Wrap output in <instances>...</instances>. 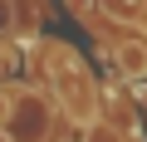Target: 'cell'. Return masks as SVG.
Here are the masks:
<instances>
[{"label":"cell","instance_id":"6da1fadb","mask_svg":"<svg viewBox=\"0 0 147 142\" xmlns=\"http://www.w3.org/2000/svg\"><path fill=\"white\" fill-rule=\"evenodd\" d=\"M39 59H44V79H49V93H54V108L69 118V122H98L103 113V93H98V79H93V69L88 59L64 44V39H44L39 34Z\"/></svg>","mask_w":147,"mask_h":142},{"label":"cell","instance_id":"3957f363","mask_svg":"<svg viewBox=\"0 0 147 142\" xmlns=\"http://www.w3.org/2000/svg\"><path fill=\"white\" fill-rule=\"evenodd\" d=\"M39 20H44V10H34V5H20V0H15V30H20L25 39H34V34H39Z\"/></svg>","mask_w":147,"mask_h":142},{"label":"cell","instance_id":"5b68a950","mask_svg":"<svg viewBox=\"0 0 147 142\" xmlns=\"http://www.w3.org/2000/svg\"><path fill=\"white\" fill-rule=\"evenodd\" d=\"M15 34V0H0V39Z\"/></svg>","mask_w":147,"mask_h":142},{"label":"cell","instance_id":"7a4b0ae2","mask_svg":"<svg viewBox=\"0 0 147 142\" xmlns=\"http://www.w3.org/2000/svg\"><path fill=\"white\" fill-rule=\"evenodd\" d=\"M54 132V98L34 88L10 93V118H5V142H44Z\"/></svg>","mask_w":147,"mask_h":142},{"label":"cell","instance_id":"8992f818","mask_svg":"<svg viewBox=\"0 0 147 142\" xmlns=\"http://www.w3.org/2000/svg\"><path fill=\"white\" fill-rule=\"evenodd\" d=\"M5 118H10V93L0 88V127H5Z\"/></svg>","mask_w":147,"mask_h":142},{"label":"cell","instance_id":"277c9868","mask_svg":"<svg viewBox=\"0 0 147 142\" xmlns=\"http://www.w3.org/2000/svg\"><path fill=\"white\" fill-rule=\"evenodd\" d=\"M15 69H20V54L10 44H0V79H15Z\"/></svg>","mask_w":147,"mask_h":142}]
</instances>
